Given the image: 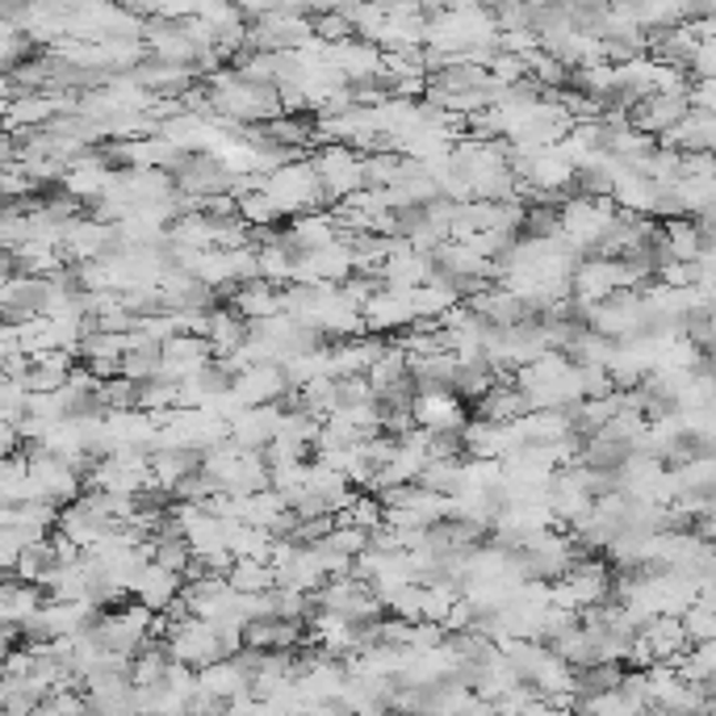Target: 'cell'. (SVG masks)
Returning a JSON list of instances; mask_svg holds the SVG:
<instances>
[{
  "instance_id": "obj_1",
  "label": "cell",
  "mask_w": 716,
  "mask_h": 716,
  "mask_svg": "<svg viewBox=\"0 0 716 716\" xmlns=\"http://www.w3.org/2000/svg\"><path fill=\"white\" fill-rule=\"evenodd\" d=\"M264 193L285 209V218H301V214H315L323 209L327 193H323V181L310 160H298V164H285L273 176H264Z\"/></svg>"
},
{
  "instance_id": "obj_2",
  "label": "cell",
  "mask_w": 716,
  "mask_h": 716,
  "mask_svg": "<svg viewBox=\"0 0 716 716\" xmlns=\"http://www.w3.org/2000/svg\"><path fill=\"white\" fill-rule=\"evenodd\" d=\"M310 164L319 172L327 202L344 206L348 197L365 193V155L357 147H348V143H323V147H315Z\"/></svg>"
},
{
  "instance_id": "obj_3",
  "label": "cell",
  "mask_w": 716,
  "mask_h": 716,
  "mask_svg": "<svg viewBox=\"0 0 716 716\" xmlns=\"http://www.w3.org/2000/svg\"><path fill=\"white\" fill-rule=\"evenodd\" d=\"M282 415H285L282 402H273V407H247L231 423V444L239 452H268L273 440H277V432H282Z\"/></svg>"
},
{
  "instance_id": "obj_4",
  "label": "cell",
  "mask_w": 716,
  "mask_h": 716,
  "mask_svg": "<svg viewBox=\"0 0 716 716\" xmlns=\"http://www.w3.org/2000/svg\"><path fill=\"white\" fill-rule=\"evenodd\" d=\"M185 574H176V570H164V565L147 562L143 565V574H139V583H134L131 600L143 603V607H151L155 616H164L168 607H176V603L185 600Z\"/></svg>"
},
{
  "instance_id": "obj_5",
  "label": "cell",
  "mask_w": 716,
  "mask_h": 716,
  "mask_svg": "<svg viewBox=\"0 0 716 716\" xmlns=\"http://www.w3.org/2000/svg\"><path fill=\"white\" fill-rule=\"evenodd\" d=\"M235 398L244 407H273L282 398H294L289 390V377H285V365H256L247 374L235 377Z\"/></svg>"
},
{
  "instance_id": "obj_6",
  "label": "cell",
  "mask_w": 716,
  "mask_h": 716,
  "mask_svg": "<svg viewBox=\"0 0 716 716\" xmlns=\"http://www.w3.org/2000/svg\"><path fill=\"white\" fill-rule=\"evenodd\" d=\"M415 423L423 432H466V407L452 390H428V395H415Z\"/></svg>"
},
{
  "instance_id": "obj_7",
  "label": "cell",
  "mask_w": 716,
  "mask_h": 716,
  "mask_svg": "<svg viewBox=\"0 0 716 716\" xmlns=\"http://www.w3.org/2000/svg\"><path fill=\"white\" fill-rule=\"evenodd\" d=\"M231 310L239 315L244 323H268L277 319V315H285V301H282V285L273 282H247L239 285L235 294H231Z\"/></svg>"
},
{
  "instance_id": "obj_8",
  "label": "cell",
  "mask_w": 716,
  "mask_h": 716,
  "mask_svg": "<svg viewBox=\"0 0 716 716\" xmlns=\"http://www.w3.org/2000/svg\"><path fill=\"white\" fill-rule=\"evenodd\" d=\"M641 637L649 641L654 662H666V666H683V658L692 654V637L683 628V616H654L641 628Z\"/></svg>"
},
{
  "instance_id": "obj_9",
  "label": "cell",
  "mask_w": 716,
  "mask_h": 716,
  "mask_svg": "<svg viewBox=\"0 0 716 716\" xmlns=\"http://www.w3.org/2000/svg\"><path fill=\"white\" fill-rule=\"evenodd\" d=\"M692 113V101L687 96H649V101H641V105H633V131L641 134H671Z\"/></svg>"
},
{
  "instance_id": "obj_10",
  "label": "cell",
  "mask_w": 716,
  "mask_h": 716,
  "mask_svg": "<svg viewBox=\"0 0 716 716\" xmlns=\"http://www.w3.org/2000/svg\"><path fill=\"white\" fill-rule=\"evenodd\" d=\"M42 607H47V591H42V586L21 583V579H4V591H0V616H4L9 628H25Z\"/></svg>"
},
{
  "instance_id": "obj_11",
  "label": "cell",
  "mask_w": 716,
  "mask_h": 716,
  "mask_svg": "<svg viewBox=\"0 0 716 716\" xmlns=\"http://www.w3.org/2000/svg\"><path fill=\"white\" fill-rule=\"evenodd\" d=\"M197 687L206 692V696L223 699V704H235L239 696H252V678L244 675V666L235 658H223L206 666V671H197Z\"/></svg>"
},
{
  "instance_id": "obj_12",
  "label": "cell",
  "mask_w": 716,
  "mask_h": 716,
  "mask_svg": "<svg viewBox=\"0 0 716 716\" xmlns=\"http://www.w3.org/2000/svg\"><path fill=\"white\" fill-rule=\"evenodd\" d=\"M226 583L235 586L239 595H268V591H277V570L268 562H235Z\"/></svg>"
},
{
  "instance_id": "obj_13",
  "label": "cell",
  "mask_w": 716,
  "mask_h": 716,
  "mask_svg": "<svg viewBox=\"0 0 716 716\" xmlns=\"http://www.w3.org/2000/svg\"><path fill=\"white\" fill-rule=\"evenodd\" d=\"M239 218H244L252 231H277L285 218V209L260 188V193H247L244 202H239Z\"/></svg>"
},
{
  "instance_id": "obj_14",
  "label": "cell",
  "mask_w": 716,
  "mask_h": 716,
  "mask_svg": "<svg viewBox=\"0 0 716 716\" xmlns=\"http://www.w3.org/2000/svg\"><path fill=\"white\" fill-rule=\"evenodd\" d=\"M683 628H687L692 645L716 641V607H708V603H696V607H692V612L683 616Z\"/></svg>"
},
{
  "instance_id": "obj_15",
  "label": "cell",
  "mask_w": 716,
  "mask_h": 716,
  "mask_svg": "<svg viewBox=\"0 0 716 716\" xmlns=\"http://www.w3.org/2000/svg\"><path fill=\"white\" fill-rule=\"evenodd\" d=\"M687 101H692V110L713 113V117H716V80H692V93H687Z\"/></svg>"
},
{
  "instance_id": "obj_16",
  "label": "cell",
  "mask_w": 716,
  "mask_h": 716,
  "mask_svg": "<svg viewBox=\"0 0 716 716\" xmlns=\"http://www.w3.org/2000/svg\"><path fill=\"white\" fill-rule=\"evenodd\" d=\"M390 716H419V713H390Z\"/></svg>"
}]
</instances>
